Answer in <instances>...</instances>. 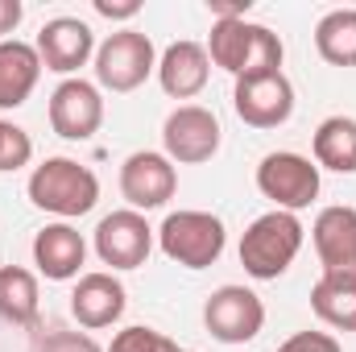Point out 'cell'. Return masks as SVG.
<instances>
[{"mask_svg": "<svg viewBox=\"0 0 356 352\" xmlns=\"http://www.w3.org/2000/svg\"><path fill=\"white\" fill-rule=\"evenodd\" d=\"M207 58H211V67L228 71L232 79H249V75L282 71L286 50H282V38L269 25H257L249 17H241V21H216L211 25Z\"/></svg>", "mask_w": 356, "mask_h": 352, "instance_id": "cell-1", "label": "cell"}, {"mask_svg": "<svg viewBox=\"0 0 356 352\" xmlns=\"http://www.w3.org/2000/svg\"><path fill=\"white\" fill-rule=\"evenodd\" d=\"M25 191L38 211H50L58 220H79L99 203V178L75 158H46L42 166H33Z\"/></svg>", "mask_w": 356, "mask_h": 352, "instance_id": "cell-2", "label": "cell"}, {"mask_svg": "<svg viewBox=\"0 0 356 352\" xmlns=\"http://www.w3.org/2000/svg\"><path fill=\"white\" fill-rule=\"evenodd\" d=\"M302 237H307V228H302V220L294 211H277L273 207L266 216H257L245 228V237H241V265H245V273L257 278V282L282 278L294 265V257L302 253Z\"/></svg>", "mask_w": 356, "mask_h": 352, "instance_id": "cell-3", "label": "cell"}, {"mask_svg": "<svg viewBox=\"0 0 356 352\" xmlns=\"http://www.w3.org/2000/svg\"><path fill=\"white\" fill-rule=\"evenodd\" d=\"M224 245H228V228L220 216L211 211H170L158 228V249L182 269H207L224 257Z\"/></svg>", "mask_w": 356, "mask_h": 352, "instance_id": "cell-4", "label": "cell"}, {"mask_svg": "<svg viewBox=\"0 0 356 352\" xmlns=\"http://www.w3.org/2000/svg\"><path fill=\"white\" fill-rule=\"evenodd\" d=\"M158 71V50L141 29H116L95 46V88L104 91H137Z\"/></svg>", "mask_w": 356, "mask_h": 352, "instance_id": "cell-5", "label": "cell"}, {"mask_svg": "<svg viewBox=\"0 0 356 352\" xmlns=\"http://www.w3.org/2000/svg\"><path fill=\"white\" fill-rule=\"evenodd\" d=\"M224 145V129L211 108L203 104H178L162 125V154L175 166H199L211 162Z\"/></svg>", "mask_w": 356, "mask_h": 352, "instance_id": "cell-6", "label": "cell"}, {"mask_svg": "<svg viewBox=\"0 0 356 352\" xmlns=\"http://www.w3.org/2000/svg\"><path fill=\"white\" fill-rule=\"evenodd\" d=\"M203 328L220 344H249L266 328V303L249 286L228 282V286H220V290L207 294V303H203Z\"/></svg>", "mask_w": 356, "mask_h": 352, "instance_id": "cell-7", "label": "cell"}, {"mask_svg": "<svg viewBox=\"0 0 356 352\" xmlns=\"http://www.w3.org/2000/svg\"><path fill=\"white\" fill-rule=\"evenodd\" d=\"M319 166L294 150L266 154L257 166V191L266 195L277 211H302L319 199Z\"/></svg>", "mask_w": 356, "mask_h": 352, "instance_id": "cell-8", "label": "cell"}, {"mask_svg": "<svg viewBox=\"0 0 356 352\" xmlns=\"http://www.w3.org/2000/svg\"><path fill=\"white\" fill-rule=\"evenodd\" d=\"M154 228L145 224L141 211L133 207H120V211H108L99 224H95V257L108 265V273L116 269H141L154 253Z\"/></svg>", "mask_w": 356, "mask_h": 352, "instance_id": "cell-9", "label": "cell"}, {"mask_svg": "<svg viewBox=\"0 0 356 352\" xmlns=\"http://www.w3.org/2000/svg\"><path fill=\"white\" fill-rule=\"evenodd\" d=\"M175 191H178V170L166 154L137 150V154L124 158V166H120V195L129 199L133 211H141V216L158 211V207H166L175 199Z\"/></svg>", "mask_w": 356, "mask_h": 352, "instance_id": "cell-10", "label": "cell"}, {"mask_svg": "<svg viewBox=\"0 0 356 352\" xmlns=\"http://www.w3.org/2000/svg\"><path fill=\"white\" fill-rule=\"evenodd\" d=\"M50 129L63 141H91L104 125V95L88 79H63L50 91Z\"/></svg>", "mask_w": 356, "mask_h": 352, "instance_id": "cell-11", "label": "cell"}, {"mask_svg": "<svg viewBox=\"0 0 356 352\" xmlns=\"http://www.w3.org/2000/svg\"><path fill=\"white\" fill-rule=\"evenodd\" d=\"M232 108L253 129H277V125H286L294 116V88H290V79L282 71L249 75V79H236Z\"/></svg>", "mask_w": 356, "mask_h": 352, "instance_id": "cell-12", "label": "cell"}, {"mask_svg": "<svg viewBox=\"0 0 356 352\" xmlns=\"http://www.w3.org/2000/svg\"><path fill=\"white\" fill-rule=\"evenodd\" d=\"M33 50H38L46 71L75 79V71L88 67V58H95V33H91L88 21H79V17H54V21L42 25Z\"/></svg>", "mask_w": 356, "mask_h": 352, "instance_id": "cell-13", "label": "cell"}, {"mask_svg": "<svg viewBox=\"0 0 356 352\" xmlns=\"http://www.w3.org/2000/svg\"><path fill=\"white\" fill-rule=\"evenodd\" d=\"M124 307H129V294L116 273H108V269L79 273V282L71 290V315L79 319V328H88V332L112 328V323H120Z\"/></svg>", "mask_w": 356, "mask_h": 352, "instance_id": "cell-14", "label": "cell"}, {"mask_svg": "<svg viewBox=\"0 0 356 352\" xmlns=\"http://www.w3.org/2000/svg\"><path fill=\"white\" fill-rule=\"evenodd\" d=\"M311 245L323 273H356V207H323L311 224Z\"/></svg>", "mask_w": 356, "mask_h": 352, "instance_id": "cell-15", "label": "cell"}, {"mask_svg": "<svg viewBox=\"0 0 356 352\" xmlns=\"http://www.w3.org/2000/svg\"><path fill=\"white\" fill-rule=\"evenodd\" d=\"M83 257H88V241L75 224L58 220V224H46L38 237H33V265L42 278L50 282H71L79 278L83 269Z\"/></svg>", "mask_w": 356, "mask_h": 352, "instance_id": "cell-16", "label": "cell"}, {"mask_svg": "<svg viewBox=\"0 0 356 352\" xmlns=\"http://www.w3.org/2000/svg\"><path fill=\"white\" fill-rule=\"evenodd\" d=\"M211 79V58H207V46L199 42H175L162 50L158 58V83L170 99H195L199 91L207 88Z\"/></svg>", "mask_w": 356, "mask_h": 352, "instance_id": "cell-17", "label": "cell"}, {"mask_svg": "<svg viewBox=\"0 0 356 352\" xmlns=\"http://www.w3.org/2000/svg\"><path fill=\"white\" fill-rule=\"evenodd\" d=\"M42 79V58L29 42H0V112L21 108Z\"/></svg>", "mask_w": 356, "mask_h": 352, "instance_id": "cell-18", "label": "cell"}, {"mask_svg": "<svg viewBox=\"0 0 356 352\" xmlns=\"http://www.w3.org/2000/svg\"><path fill=\"white\" fill-rule=\"evenodd\" d=\"M311 311L336 332H356V273H319L311 286Z\"/></svg>", "mask_w": 356, "mask_h": 352, "instance_id": "cell-19", "label": "cell"}, {"mask_svg": "<svg viewBox=\"0 0 356 352\" xmlns=\"http://www.w3.org/2000/svg\"><path fill=\"white\" fill-rule=\"evenodd\" d=\"M315 166L319 170H336V175H356V120L353 116H327L315 137Z\"/></svg>", "mask_w": 356, "mask_h": 352, "instance_id": "cell-20", "label": "cell"}, {"mask_svg": "<svg viewBox=\"0 0 356 352\" xmlns=\"http://www.w3.org/2000/svg\"><path fill=\"white\" fill-rule=\"evenodd\" d=\"M42 294H38V273L25 265H0V319L13 328H25L38 319Z\"/></svg>", "mask_w": 356, "mask_h": 352, "instance_id": "cell-21", "label": "cell"}, {"mask_svg": "<svg viewBox=\"0 0 356 352\" xmlns=\"http://www.w3.org/2000/svg\"><path fill=\"white\" fill-rule=\"evenodd\" d=\"M315 50L332 67H356V8H332L319 17Z\"/></svg>", "mask_w": 356, "mask_h": 352, "instance_id": "cell-22", "label": "cell"}, {"mask_svg": "<svg viewBox=\"0 0 356 352\" xmlns=\"http://www.w3.org/2000/svg\"><path fill=\"white\" fill-rule=\"evenodd\" d=\"M108 352H186V349H178L175 340H170L166 332H158V328L133 323V328H120V332L112 336Z\"/></svg>", "mask_w": 356, "mask_h": 352, "instance_id": "cell-23", "label": "cell"}, {"mask_svg": "<svg viewBox=\"0 0 356 352\" xmlns=\"http://www.w3.org/2000/svg\"><path fill=\"white\" fill-rule=\"evenodd\" d=\"M29 162H33V137H29L21 125L0 120V175L21 170V166H29Z\"/></svg>", "mask_w": 356, "mask_h": 352, "instance_id": "cell-24", "label": "cell"}, {"mask_svg": "<svg viewBox=\"0 0 356 352\" xmlns=\"http://www.w3.org/2000/svg\"><path fill=\"white\" fill-rule=\"evenodd\" d=\"M273 352H344L336 336L327 332H294L290 340H282Z\"/></svg>", "mask_w": 356, "mask_h": 352, "instance_id": "cell-25", "label": "cell"}, {"mask_svg": "<svg viewBox=\"0 0 356 352\" xmlns=\"http://www.w3.org/2000/svg\"><path fill=\"white\" fill-rule=\"evenodd\" d=\"M38 352H104L88 332H50Z\"/></svg>", "mask_w": 356, "mask_h": 352, "instance_id": "cell-26", "label": "cell"}, {"mask_svg": "<svg viewBox=\"0 0 356 352\" xmlns=\"http://www.w3.org/2000/svg\"><path fill=\"white\" fill-rule=\"evenodd\" d=\"M21 17H25L21 0H0V42H8V33H17Z\"/></svg>", "mask_w": 356, "mask_h": 352, "instance_id": "cell-27", "label": "cell"}, {"mask_svg": "<svg viewBox=\"0 0 356 352\" xmlns=\"http://www.w3.org/2000/svg\"><path fill=\"white\" fill-rule=\"evenodd\" d=\"M95 13L108 17V21H129V17L141 13V4H137V0H120V4H112V0H95Z\"/></svg>", "mask_w": 356, "mask_h": 352, "instance_id": "cell-28", "label": "cell"}, {"mask_svg": "<svg viewBox=\"0 0 356 352\" xmlns=\"http://www.w3.org/2000/svg\"><path fill=\"white\" fill-rule=\"evenodd\" d=\"M207 8H211L216 21H241V17H249V0H207Z\"/></svg>", "mask_w": 356, "mask_h": 352, "instance_id": "cell-29", "label": "cell"}]
</instances>
